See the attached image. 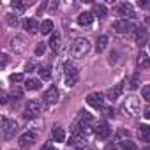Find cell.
<instances>
[{"mask_svg": "<svg viewBox=\"0 0 150 150\" xmlns=\"http://www.w3.org/2000/svg\"><path fill=\"white\" fill-rule=\"evenodd\" d=\"M39 113H41V103H39V101H35V99L28 101V103H27V106H25V113H23V117L30 120V118L39 117Z\"/></svg>", "mask_w": 150, "mask_h": 150, "instance_id": "7", "label": "cell"}, {"mask_svg": "<svg viewBox=\"0 0 150 150\" xmlns=\"http://www.w3.org/2000/svg\"><path fill=\"white\" fill-rule=\"evenodd\" d=\"M41 34H53V21L51 20H44L41 23Z\"/></svg>", "mask_w": 150, "mask_h": 150, "instance_id": "24", "label": "cell"}, {"mask_svg": "<svg viewBox=\"0 0 150 150\" xmlns=\"http://www.w3.org/2000/svg\"><path fill=\"white\" fill-rule=\"evenodd\" d=\"M106 46H108V37H106V35H99L97 41H96V50H97V53H103V51L106 50Z\"/></svg>", "mask_w": 150, "mask_h": 150, "instance_id": "21", "label": "cell"}, {"mask_svg": "<svg viewBox=\"0 0 150 150\" xmlns=\"http://www.w3.org/2000/svg\"><path fill=\"white\" fill-rule=\"evenodd\" d=\"M16 131H18V124L9 117H2V136H4V139L14 138Z\"/></svg>", "mask_w": 150, "mask_h": 150, "instance_id": "3", "label": "cell"}, {"mask_svg": "<svg viewBox=\"0 0 150 150\" xmlns=\"http://www.w3.org/2000/svg\"><path fill=\"white\" fill-rule=\"evenodd\" d=\"M41 53H44V44L42 42L37 44V48H35V55H41Z\"/></svg>", "mask_w": 150, "mask_h": 150, "instance_id": "34", "label": "cell"}, {"mask_svg": "<svg viewBox=\"0 0 150 150\" xmlns=\"http://www.w3.org/2000/svg\"><path fill=\"white\" fill-rule=\"evenodd\" d=\"M141 94H143V99L150 103V85H146V87H143V90H141Z\"/></svg>", "mask_w": 150, "mask_h": 150, "instance_id": "32", "label": "cell"}, {"mask_svg": "<svg viewBox=\"0 0 150 150\" xmlns=\"http://www.w3.org/2000/svg\"><path fill=\"white\" fill-rule=\"evenodd\" d=\"M83 150H94V148H90V146H85V148H83Z\"/></svg>", "mask_w": 150, "mask_h": 150, "instance_id": "40", "label": "cell"}, {"mask_svg": "<svg viewBox=\"0 0 150 150\" xmlns=\"http://www.w3.org/2000/svg\"><path fill=\"white\" fill-rule=\"evenodd\" d=\"M25 88L27 90H39L41 88V81L35 78H27L25 80Z\"/></svg>", "mask_w": 150, "mask_h": 150, "instance_id": "22", "label": "cell"}, {"mask_svg": "<svg viewBox=\"0 0 150 150\" xmlns=\"http://www.w3.org/2000/svg\"><path fill=\"white\" fill-rule=\"evenodd\" d=\"M39 76H41V80H50L51 78V67L50 65H41L39 67Z\"/></svg>", "mask_w": 150, "mask_h": 150, "instance_id": "26", "label": "cell"}, {"mask_svg": "<svg viewBox=\"0 0 150 150\" xmlns=\"http://www.w3.org/2000/svg\"><path fill=\"white\" fill-rule=\"evenodd\" d=\"M28 6H30V2H18V0H14V2H13V7H14V11H18V13H23Z\"/></svg>", "mask_w": 150, "mask_h": 150, "instance_id": "28", "label": "cell"}, {"mask_svg": "<svg viewBox=\"0 0 150 150\" xmlns=\"http://www.w3.org/2000/svg\"><path fill=\"white\" fill-rule=\"evenodd\" d=\"M50 48H51L53 51H58V50H60V34H58V32H53V34H51Z\"/></svg>", "mask_w": 150, "mask_h": 150, "instance_id": "20", "label": "cell"}, {"mask_svg": "<svg viewBox=\"0 0 150 150\" xmlns=\"http://www.w3.org/2000/svg\"><path fill=\"white\" fill-rule=\"evenodd\" d=\"M122 92H124V83H118V85H115V88H111L110 90V99H118L120 96H122Z\"/></svg>", "mask_w": 150, "mask_h": 150, "instance_id": "23", "label": "cell"}, {"mask_svg": "<svg viewBox=\"0 0 150 150\" xmlns=\"http://www.w3.org/2000/svg\"><path fill=\"white\" fill-rule=\"evenodd\" d=\"M23 80H25L23 74H11V81H13V83H20V81H23Z\"/></svg>", "mask_w": 150, "mask_h": 150, "instance_id": "33", "label": "cell"}, {"mask_svg": "<svg viewBox=\"0 0 150 150\" xmlns=\"http://www.w3.org/2000/svg\"><path fill=\"white\" fill-rule=\"evenodd\" d=\"M11 97H13L14 101H20V99L23 97V90H21L18 85H14V87H13V90H11Z\"/></svg>", "mask_w": 150, "mask_h": 150, "instance_id": "29", "label": "cell"}, {"mask_svg": "<svg viewBox=\"0 0 150 150\" xmlns=\"http://www.w3.org/2000/svg\"><path fill=\"white\" fill-rule=\"evenodd\" d=\"M32 69H35V64L34 62H28L27 64V71H32Z\"/></svg>", "mask_w": 150, "mask_h": 150, "instance_id": "38", "label": "cell"}, {"mask_svg": "<svg viewBox=\"0 0 150 150\" xmlns=\"http://www.w3.org/2000/svg\"><path fill=\"white\" fill-rule=\"evenodd\" d=\"M134 37H136V44L138 46H145L148 42V30L145 27H139V28H136Z\"/></svg>", "mask_w": 150, "mask_h": 150, "instance_id": "14", "label": "cell"}, {"mask_svg": "<svg viewBox=\"0 0 150 150\" xmlns=\"http://www.w3.org/2000/svg\"><path fill=\"white\" fill-rule=\"evenodd\" d=\"M138 134H139L141 141H150V125H146V124H141V125H139V131H138Z\"/></svg>", "mask_w": 150, "mask_h": 150, "instance_id": "19", "label": "cell"}, {"mask_svg": "<svg viewBox=\"0 0 150 150\" xmlns=\"http://www.w3.org/2000/svg\"><path fill=\"white\" fill-rule=\"evenodd\" d=\"M92 124H94V117L88 111H81L80 113V118H78V124H76V129H74V131H78L83 136H87L92 131Z\"/></svg>", "mask_w": 150, "mask_h": 150, "instance_id": "2", "label": "cell"}, {"mask_svg": "<svg viewBox=\"0 0 150 150\" xmlns=\"http://www.w3.org/2000/svg\"><path fill=\"white\" fill-rule=\"evenodd\" d=\"M42 101H44L48 106H53V104H57V101H58V88H57V87H50V88L44 92V96H42Z\"/></svg>", "mask_w": 150, "mask_h": 150, "instance_id": "10", "label": "cell"}, {"mask_svg": "<svg viewBox=\"0 0 150 150\" xmlns=\"http://www.w3.org/2000/svg\"><path fill=\"white\" fill-rule=\"evenodd\" d=\"M0 103H2V104H7V94H6V92H2V96H0Z\"/></svg>", "mask_w": 150, "mask_h": 150, "instance_id": "36", "label": "cell"}, {"mask_svg": "<svg viewBox=\"0 0 150 150\" xmlns=\"http://www.w3.org/2000/svg\"><path fill=\"white\" fill-rule=\"evenodd\" d=\"M94 132H96V136H97L99 139H108L110 134H111V129L108 127L106 122H99V124L94 127Z\"/></svg>", "mask_w": 150, "mask_h": 150, "instance_id": "11", "label": "cell"}, {"mask_svg": "<svg viewBox=\"0 0 150 150\" xmlns=\"http://www.w3.org/2000/svg\"><path fill=\"white\" fill-rule=\"evenodd\" d=\"M136 64H138V67H141V69H146V67H150V57H148L146 53H139V55H138V60H136Z\"/></svg>", "mask_w": 150, "mask_h": 150, "instance_id": "18", "label": "cell"}, {"mask_svg": "<svg viewBox=\"0 0 150 150\" xmlns=\"http://www.w3.org/2000/svg\"><path fill=\"white\" fill-rule=\"evenodd\" d=\"M113 28H115V32H118V34H131V32H136L134 23L129 21V20H117V21L113 23Z\"/></svg>", "mask_w": 150, "mask_h": 150, "instance_id": "6", "label": "cell"}, {"mask_svg": "<svg viewBox=\"0 0 150 150\" xmlns=\"http://www.w3.org/2000/svg\"><path fill=\"white\" fill-rule=\"evenodd\" d=\"M145 150H150V146H146V148H145Z\"/></svg>", "mask_w": 150, "mask_h": 150, "instance_id": "41", "label": "cell"}, {"mask_svg": "<svg viewBox=\"0 0 150 150\" xmlns=\"http://www.w3.org/2000/svg\"><path fill=\"white\" fill-rule=\"evenodd\" d=\"M117 14H120V16H122V18H125V20H127V18H134V16H136V14H134L132 6H131V4H127V2H125V4H120V6L117 7Z\"/></svg>", "mask_w": 150, "mask_h": 150, "instance_id": "13", "label": "cell"}, {"mask_svg": "<svg viewBox=\"0 0 150 150\" xmlns=\"http://www.w3.org/2000/svg\"><path fill=\"white\" fill-rule=\"evenodd\" d=\"M6 21H7L9 27H18V25H20V20H18L16 14H7V16H6Z\"/></svg>", "mask_w": 150, "mask_h": 150, "instance_id": "30", "label": "cell"}, {"mask_svg": "<svg viewBox=\"0 0 150 150\" xmlns=\"http://www.w3.org/2000/svg\"><path fill=\"white\" fill-rule=\"evenodd\" d=\"M87 103H88L92 108H96V110H103V108H104V96L99 94V92H92V94H88Z\"/></svg>", "mask_w": 150, "mask_h": 150, "instance_id": "9", "label": "cell"}, {"mask_svg": "<svg viewBox=\"0 0 150 150\" xmlns=\"http://www.w3.org/2000/svg\"><path fill=\"white\" fill-rule=\"evenodd\" d=\"M41 150H55V146L51 145V143H46V145H42V148Z\"/></svg>", "mask_w": 150, "mask_h": 150, "instance_id": "37", "label": "cell"}, {"mask_svg": "<svg viewBox=\"0 0 150 150\" xmlns=\"http://www.w3.org/2000/svg\"><path fill=\"white\" fill-rule=\"evenodd\" d=\"M92 14H96L97 18H106V14H108V11H106V7L103 6V4H94L92 6Z\"/></svg>", "mask_w": 150, "mask_h": 150, "instance_id": "17", "label": "cell"}, {"mask_svg": "<svg viewBox=\"0 0 150 150\" xmlns=\"http://www.w3.org/2000/svg\"><path fill=\"white\" fill-rule=\"evenodd\" d=\"M78 23H80L81 27H90V25L94 23V14H92V13H81V14L78 16Z\"/></svg>", "mask_w": 150, "mask_h": 150, "instance_id": "15", "label": "cell"}, {"mask_svg": "<svg viewBox=\"0 0 150 150\" xmlns=\"http://www.w3.org/2000/svg\"><path fill=\"white\" fill-rule=\"evenodd\" d=\"M35 139H37L35 132H32V131H27V132H23V134L20 136V139H18V145H20V148H23V150H28V148H32V146H34Z\"/></svg>", "mask_w": 150, "mask_h": 150, "instance_id": "8", "label": "cell"}, {"mask_svg": "<svg viewBox=\"0 0 150 150\" xmlns=\"http://www.w3.org/2000/svg\"><path fill=\"white\" fill-rule=\"evenodd\" d=\"M124 108H125V111H127L129 115L136 117V115H139L141 103H139V99H138V97L131 96V97H127V99H125V103H124Z\"/></svg>", "mask_w": 150, "mask_h": 150, "instance_id": "5", "label": "cell"}, {"mask_svg": "<svg viewBox=\"0 0 150 150\" xmlns=\"http://www.w3.org/2000/svg\"><path fill=\"white\" fill-rule=\"evenodd\" d=\"M53 139L55 141H65V132L62 127H58V125L53 127Z\"/></svg>", "mask_w": 150, "mask_h": 150, "instance_id": "25", "label": "cell"}, {"mask_svg": "<svg viewBox=\"0 0 150 150\" xmlns=\"http://www.w3.org/2000/svg\"><path fill=\"white\" fill-rule=\"evenodd\" d=\"M23 28H25V32H28V34H37V32H41V25L37 23L35 18H27V20L23 21Z\"/></svg>", "mask_w": 150, "mask_h": 150, "instance_id": "12", "label": "cell"}, {"mask_svg": "<svg viewBox=\"0 0 150 150\" xmlns=\"http://www.w3.org/2000/svg\"><path fill=\"white\" fill-rule=\"evenodd\" d=\"M7 60H9V57H7V55L4 53V55H2V64H0V67H2V69H4V67L7 65Z\"/></svg>", "mask_w": 150, "mask_h": 150, "instance_id": "35", "label": "cell"}, {"mask_svg": "<svg viewBox=\"0 0 150 150\" xmlns=\"http://www.w3.org/2000/svg\"><path fill=\"white\" fill-rule=\"evenodd\" d=\"M138 87H139V74L136 72V74H132V78H131V81H129V88L136 90Z\"/></svg>", "mask_w": 150, "mask_h": 150, "instance_id": "31", "label": "cell"}, {"mask_svg": "<svg viewBox=\"0 0 150 150\" xmlns=\"http://www.w3.org/2000/svg\"><path fill=\"white\" fill-rule=\"evenodd\" d=\"M145 117H146V118H150V104L145 108Z\"/></svg>", "mask_w": 150, "mask_h": 150, "instance_id": "39", "label": "cell"}, {"mask_svg": "<svg viewBox=\"0 0 150 150\" xmlns=\"http://www.w3.org/2000/svg\"><path fill=\"white\" fill-rule=\"evenodd\" d=\"M88 51H90V41L88 39H83V37H78L76 41L72 42V46H71V55L74 58H81Z\"/></svg>", "mask_w": 150, "mask_h": 150, "instance_id": "1", "label": "cell"}, {"mask_svg": "<svg viewBox=\"0 0 150 150\" xmlns=\"http://www.w3.org/2000/svg\"><path fill=\"white\" fill-rule=\"evenodd\" d=\"M64 74H65V83L67 87H72L74 83L78 81V67L71 64V62H65L64 65Z\"/></svg>", "mask_w": 150, "mask_h": 150, "instance_id": "4", "label": "cell"}, {"mask_svg": "<svg viewBox=\"0 0 150 150\" xmlns=\"http://www.w3.org/2000/svg\"><path fill=\"white\" fill-rule=\"evenodd\" d=\"M11 48H13L16 53H21V51L25 50V39H23V37H20V35L13 37V41H11Z\"/></svg>", "mask_w": 150, "mask_h": 150, "instance_id": "16", "label": "cell"}, {"mask_svg": "<svg viewBox=\"0 0 150 150\" xmlns=\"http://www.w3.org/2000/svg\"><path fill=\"white\" fill-rule=\"evenodd\" d=\"M120 148L122 150H138V145L131 139H122L120 141Z\"/></svg>", "mask_w": 150, "mask_h": 150, "instance_id": "27", "label": "cell"}]
</instances>
